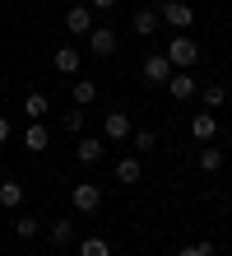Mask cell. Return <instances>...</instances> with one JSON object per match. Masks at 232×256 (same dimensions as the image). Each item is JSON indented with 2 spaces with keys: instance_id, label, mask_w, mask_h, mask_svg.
Segmentation results:
<instances>
[{
  "instance_id": "obj_13",
  "label": "cell",
  "mask_w": 232,
  "mask_h": 256,
  "mask_svg": "<svg viewBox=\"0 0 232 256\" xmlns=\"http://www.w3.org/2000/svg\"><path fill=\"white\" fill-rule=\"evenodd\" d=\"M51 61H56V70H60V74H70V80H74V74H79V47H60Z\"/></svg>"
},
{
  "instance_id": "obj_20",
  "label": "cell",
  "mask_w": 232,
  "mask_h": 256,
  "mask_svg": "<svg viewBox=\"0 0 232 256\" xmlns=\"http://www.w3.org/2000/svg\"><path fill=\"white\" fill-rule=\"evenodd\" d=\"M200 168H205V172H219L223 168V149H200Z\"/></svg>"
},
{
  "instance_id": "obj_8",
  "label": "cell",
  "mask_w": 232,
  "mask_h": 256,
  "mask_svg": "<svg viewBox=\"0 0 232 256\" xmlns=\"http://www.w3.org/2000/svg\"><path fill=\"white\" fill-rule=\"evenodd\" d=\"M107 154V144L98 140V135H79V144H74V158H79V163H98Z\"/></svg>"
},
{
  "instance_id": "obj_11",
  "label": "cell",
  "mask_w": 232,
  "mask_h": 256,
  "mask_svg": "<svg viewBox=\"0 0 232 256\" xmlns=\"http://www.w3.org/2000/svg\"><path fill=\"white\" fill-rule=\"evenodd\" d=\"M158 28H163V14H158V10H139V14H135V33H139V38H153Z\"/></svg>"
},
{
  "instance_id": "obj_1",
  "label": "cell",
  "mask_w": 232,
  "mask_h": 256,
  "mask_svg": "<svg viewBox=\"0 0 232 256\" xmlns=\"http://www.w3.org/2000/svg\"><path fill=\"white\" fill-rule=\"evenodd\" d=\"M167 61H172V70H191L195 61H200V42L195 38H186V33H177L172 42H167Z\"/></svg>"
},
{
  "instance_id": "obj_23",
  "label": "cell",
  "mask_w": 232,
  "mask_h": 256,
  "mask_svg": "<svg viewBox=\"0 0 232 256\" xmlns=\"http://www.w3.org/2000/svg\"><path fill=\"white\" fill-rule=\"evenodd\" d=\"M14 233H19V238H37V219L33 214H19V219H14Z\"/></svg>"
},
{
  "instance_id": "obj_19",
  "label": "cell",
  "mask_w": 232,
  "mask_h": 256,
  "mask_svg": "<svg viewBox=\"0 0 232 256\" xmlns=\"http://www.w3.org/2000/svg\"><path fill=\"white\" fill-rule=\"evenodd\" d=\"M79 256H112V247H107V238H84Z\"/></svg>"
},
{
  "instance_id": "obj_27",
  "label": "cell",
  "mask_w": 232,
  "mask_h": 256,
  "mask_svg": "<svg viewBox=\"0 0 232 256\" xmlns=\"http://www.w3.org/2000/svg\"><path fill=\"white\" fill-rule=\"evenodd\" d=\"M177 256H200V252H195V247H181V252H177Z\"/></svg>"
},
{
  "instance_id": "obj_5",
  "label": "cell",
  "mask_w": 232,
  "mask_h": 256,
  "mask_svg": "<svg viewBox=\"0 0 232 256\" xmlns=\"http://www.w3.org/2000/svg\"><path fill=\"white\" fill-rule=\"evenodd\" d=\"M130 130H135V126H130V116H126V112H107V116H102V135H107L112 144L130 140Z\"/></svg>"
},
{
  "instance_id": "obj_12",
  "label": "cell",
  "mask_w": 232,
  "mask_h": 256,
  "mask_svg": "<svg viewBox=\"0 0 232 256\" xmlns=\"http://www.w3.org/2000/svg\"><path fill=\"white\" fill-rule=\"evenodd\" d=\"M88 47L98 52V56H112L116 52V33H112V28H93V33H88Z\"/></svg>"
},
{
  "instance_id": "obj_7",
  "label": "cell",
  "mask_w": 232,
  "mask_h": 256,
  "mask_svg": "<svg viewBox=\"0 0 232 256\" xmlns=\"http://www.w3.org/2000/svg\"><path fill=\"white\" fill-rule=\"evenodd\" d=\"M172 80V61H167V56H149L144 61V84L153 88V84H167Z\"/></svg>"
},
{
  "instance_id": "obj_2",
  "label": "cell",
  "mask_w": 232,
  "mask_h": 256,
  "mask_svg": "<svg viewBox=\"0 0 232 256\" xmlns=\"http://www.w3.org/2000/svg\"><path fill=\"white\" fill-rule=\"evenodd\" d=\"M158 14H163V24L177 28V33H186V28L195 24V5H191V0H163Z\"/></svg>"
},
{
  "instance_id": "obj_16",
  "label": "cell",
  "mask_w": 232,
  "mask_h": 256,
  "mask_svg": "<svg viewBox=\"0 0 232 256\" xmlns=\"http://www.w3.org/2000/svg\"><path fill=\"white\" fill-rule=\"evenodd\" d=\"M0 205H5V210H19L23 205V186L19 182H0Z\"/></svg>"
},
{
  "instance_id": "obj_10",
  "label": "cell",
  "mask_w": 232,
  "mask_h": 256,
  "mask_svg": "<svg viewBox=\"0 0 232 256\" xmlns=\"http://www.w3.org/2000/svg\"><path fill=\"white\" fill-rule=\"evenodd\" d=\"M46 144H51V135H46V126H42V122H28V130H23V149H33V154H42Z\"/></svg>"
},
{
  "instance_id": "obj_24",
  "label": "cell",
  "mask_w": 232,
  "mask_h": 256,
  "mask_svg": "<svg viewBox=\"0 0 232 256\" xmlns=\"http://www.w3.org/2000/svg\"><path fill=\"white\" fill-rule=\"evenodd\" d=\"M65 130L79 135V130H84V112H65Z\"/></svg>"
},
{
  "instance_id": "obj_22",
  "label": "cell",
  "mask_w": 232,
  "mask_h": 256,
  "mask_svg": "<svg viewBox=\"0 0 232 256\" xmlns=\"http://www.w3.org/2000/svg\"><path fill=\"white\" fill-rule=\"evenodd\" d=\"M130 144L139 149V154H149V149L158 144V140H153V130H130Z\"/></svg>"
},
{
  "instance_id": "obj_18",
  "label": "cell",
  "mask_w": 232,
  "mask_h": 256,
  "mask_svg": "<svg viewBox=\"0 0 232 256\" xmlns=\"http://www.w3.org/2000/svg\"><path fill=\"white\" fill-rule=\"evenodd\" d=\"M51 108V102H46V94H28L23 98V112H28V122H42V112Z\"/></svg>"
},
{
  "instance_id": "obj_28",
  "label": "cell",
  "mask_w": 232,
  "mask_h": 256,
  "mask_svg": "<svg viewBox=\"0 0 232 256\" xmlns=\"http://www.w3.org/2000/svg\"><path fill=\"white\" fill-rule=\"evenodd\" d=\"M130 256H139V252H130Z\"/></svg>"
},
{
  "instance_id": "obj_21",
  "label": "cell",
  "mask_w": 232,
  "mask_h": 256,
  "mask_svg": "<svg viewBox=\"0 0 232 256\" xmlns=\"http://www.w3.org/2000/svg\"><path fill=\"white\" fill-rule=\"evenodd\" d=\"M223 98H228L223 84H205V108H223Z\"/></svg>"
},
{
  "instance_id": "obj_26",
  "label": "cell",
  "mask_w": 232,
  "mask_h": 256,
  "mask_svg": "<svg viewBox=\"0 0 232 256\" xmlns=\"http://www.w3.org/2000/svg\"><path fill=\"white\" fill-rule=\"evenodd\" d=\"M5 140H9V122L0 116V144H5Z\"/></svg>"
},
{
  "instance_id": "obj_6",
  "label": "cell",
  "mask_w": 232,
  "mask_h": 256,
  "mask_svg": "<svg viewBox=\"0 0 232 256\" xmlns=\"http://www.w3.org/2000/svg\"><path fill=\"white\" fill-rule=\"evenodd\" d=\"M65 28H70L74 38H88V33H93V10H88V5H70Z\"/></svg>"
},
{
  "instance_id": "obj_9",
  "label": "cell",
  "mask_w": 232,
  "mask_h": 256,
  "mask_svg": "<svg viewBox=\"0 0 232 256\" xmlns=\"http://www.w3.org/2000/svg\"><path fill=\"white\" fill-rule=\"evenodd\" d=\"M112 172H116V182H121V186H135L139 177H144V163H139V158H116V168H112Z\"/></svg>"
},
{
  "instance_id": "obj_14",
  "label": "cell",
  "mask_w": 232,
  "mask_h": 256,
  "mask_svg": "<svg viewBox=\"0 0 232 256\" xmlns=\"http://www.w3.org/2000/svg\"><path fill=\"white\" fill-rule=\"evenodd\" d=\"M214 130H219V116H209V112H200L195 116V122H191V135H195V140H214Z\"/></svg>"
},
{
  "instance_id": "obj_3",
  "label": "cell",
  "mask_w": 232,
  "mask_h": 256,
  "mask_svg": "<svg viewBox=\"0 0 232 256\" xmlns=\"http://www.w3.org/2000/svg\"><path fill=\"white\" fill-rule=\"evenodd\" d=\"M70 196H74V210H79V214H93V210L102 205V186L98 182H74Z\"/></svg>"
},
{
  "instance_id": "obj_4",
  "label": "cell",
  "mask_w": 232,
  "mask_h": 256,
  "mask_svg": "<svg viewBox=\"0 0 232 256\" xmlns=\"http://www.w3.org/2000/svg\"><path fill=\"white\" fill-rule=\"evenodd\" d=\"M167 94H172L177 102H191L200 94V84H195V74L191 70H172V80H167Z\"/></svg>"
},
{
  "instance_id": "obj_17",
  "label": "cell",
  "mask_w": 232,
  "mask_h": 256,
  "mask_svg": "<svg viewBox=\"0 0 232 256\" xmlns=\"http://www.w3.org/2000/svg\"><path fill=\"white\" fill-rule=\"evenodd\" d=\"M93 98H98V84L93 80H74V108H88Z\"/></svg>"
},
{
  "instance_id": "obj_25",
  "label": "cell",
  "mask_w": 232,
  "mask_h": 256,
  "mask_svg": "<svg viewBox=\"0 0 232 256\" xmlns=\"http://www.w3.org/2000/svg\"><path fill=\"white\" fill-rule=\"evenodd\" d=\"M93 10H116V0H88Z\"/></svg>"
},
{
  "instance_id": "obj_15",
  "label": "cell",
  "mask_w": 232,
  "mask_h": 256,
  "mask_svg": "<svg viewBox=\"0 0 232 256\" xmlns=\"http://www.w3.org/2000/svg\"><path fill=\"white\" fill-rule=\"evenodd\" d=\"M51 242L56 247H70L74 242V219H51Z\"/></svg>"
}]
</instances>
